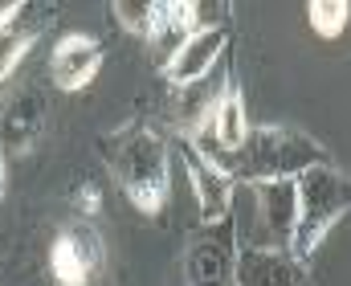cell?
Returning a JSON list of instances; mask_svg holds the SVG:
<instances>
[{"instance_id":"cell-1","label":"cell","mask_w":351,"mask_h":286,"mask_svg":"<svg viewBox=\"0 0 351 286\" xmlns=\"http://www.w3.org/2000/svg\"><path fill=\"white\" fill-rule=\"evenodd\" d=\"M98 156L131 208H139L143 217H164L172 192V147L152 119L135 115L131 123L106 131L98 139Z\"/></svg>"},{"instance_id":"cell-2","label":"cell","mask_w":351,"mask_h":286,"mask_svg":"<svg viewBox=\"0 0 351 286\" xmlns=\"http://www.w3.org/2000/svg\"><path fill=\"white\" fill-rule=\"evenodd\" d=\"M213 168H221L233 184H262V180H294L306 168L331 164V152L294 127H250L241 147L213 156Z\"/></svg>"},{"instance_id":"cell-3","label":"cell","mask_w":351,"mask_h":286,"mask_svg":"<svg viewBox=\"0 0 351 286\" xmlns=\"http://www.w3.org/2000/svg\"><path fill=\"white\" fill-rule=\"evenodd\" d=\"M294 189H298V221L286 250L298 262H311L327 241V233L351 213V176L335 164H319L294 176Z\"/></svg>"},{"instance_id":"cell-4","label":"cell","mask_w":351,"mask_h":286,"mask_svg":"<svg viewBox=\"0 0 351 286\" xmlns=\"http://www.w3.org/2000/svg\"><path fill=\"white\" fill-rule=\"evenodd\" d=\"M237 213L229 221L196 225L184 241L180 266H184V286H237Z\"/></svg>"},{"instance_id":"cell-5","label":"cell","mask_w":351,"mask_h":286,"mask_svg":"<svg viewBox=\"0 0 351 286\" xmlns=\"http://www.w3.org/2000/svg\"><path fill=\"white\" fill-rule=\"evenodd\" d=\"M49 274L58 286H102L106 278V246L98 229L74 217L49 241Z\"/></svg>"},{"instance_id":"cell-6","label":"cell","mask_w":351,"mask_h":286,"mask_svg":"<svg viewBox=\"0 0 351 286\" xmlns=\"http://www.w3.org/2000/svg\"><path fill=\"white\" fill-rule=\"evenodd\" d=\"M254 196V233L245 246H262V250H286L294 221H298V189L294 180H262V184H245Z\"/></svg>"},{"instance_id":"cell-7","label":"cell","mask_w":351,"mask_h":286,"mask_svg":"<svg viewBox=\"0 0 351 286\" xmlns=\"http://www.w3.org/2000/svg\"><path fill=\"white\" fill-rule=\"evenodd\" d=\"M53 21H58V8L37 0H16L0 8V86L12 78V70L25 62V53L41 41V33Z\"/></svg>"},{"instance_id":"cell-8","label":"cell","mask_w":351,"mask_h":286,"mask_svg":"<svg viewBox=\"0 0 351 286\" xmlns=\"http://www.w3.org/2000/svg\"><path fill=\"white\" fill-rule=\"evenodd\" d=\"M49 123H53V106H49L45 91L25 86L21 95H12L0 110V147H4V156L12 160V156L33 152L45 139Z\"/></svg>"},{"instance_id":"cell-9","label":"cell","mask_w":351,"mask_h":286,"mask_svg":"<svg viewBox=\"0 0 351 286\" xmlns=\"http://www.w3.org/2000/svg\"><path fill=\"white\" fill-rule=\"evenodd\" d=\"M106 62V45L94 33H62L49 49V82L66 95L86 91Z\"/></svg>"},{"instance_id":"cell-10","label":"cell","mask_w":351,"mask_h":286,"mask_svg":"<svg viewBox=\"0 0 351 286\" xmlns=\"http://www.w3.org/2000/svg\"><path fill=\"white\" fill-rule=\"evenodd\" d=\"M176 156H180L184 176H188V184H192V192H196L200 221H204V225L229 221V217H233V200H237V184H233L221 168H213L188 139H176Z\"/></svg>"},{"instance_id":"cell-11","label":"cell","mask_w":351,"mask_h":286,"mask_svg":"<svg viewBox=\"0 0 351 286\" xmlns=\"http://www.w3.org/2000/svg\"><path fill=\"white\" fill-rule=\"evenodd\" d=\"M229 45H233V29L229 25H213V29L192 33L172 53V62L164 66V78L172 86H196V82H204L229 58Z\"/></svg>"},{"instance_id":"cell-12","label":"cell","mask_w":351,"mask_h":286,"mask_svg":"<svg viewBox=\"0 0 351 286\" xmlns=\"http://www.w3.org/2000/svg\"><path fill=\"white\" fill-rule=\"evenodd\" d=\"M237 286H319V283L311 274V262H298L290 250L241 246L237 250Z\"/></svg>"},{"instance_id":"cell-13","label":"cell","mask_w":351,"mask_h":286,"mask_svg":"<svg viewBox=\"0 0 351 286\" xmlns=\"http://www.w3.org/2000/svg\"><path fill=\"white\" fill-rule=\"evenodd\" d=\"M351 25V4L348 0H315L306 4V29L323 41H335L343 37Z\"/></svg>"},{"instance_id":"cell-14","label":"cell","mask_w":351,"mask_h":286,"mask_svg":"<svg viewBox=\"0 0 351 286\" xmlns=\"http://www.w3.org/2000/svg\"><path fill=\"white\" fill-rule=\"evenodd\" d=\"M156 8H160V0H119L114 4V21L127 29V33H135L139 41H147L152 37V29H156Z\"/></svg>"},{"instance_id":"cell-15","label":"cell","mask_w":351,"mask_h":286,"mask_svg":"<svg viewBox=\"0 0 351 286\" xmlns=\"http://www.w3.org/2000/svg\"><path fill=\"white\" fill-rule=\"evenodd\" d=\"M70 208H74L82 221H90V217L102 208V189H98L94 180H78V184L70 189Z\"/></svg>"},{"instance_id":"cell-16","label":"cell","mask_w":351,"mask_h":286,"mask_svg":"<svg viewBox=\"0 0 351 286\" xmlns=\"http://www.w3.org/2000/svg\"><path fill=\"white\" fill-rule=\"evenodd\" d=\"M4 189H8V156L0 147V200H4Z\"/></svg>"},{"instance_id":"cell-17","label":"cell","mask_w":351,"mask_h":286,"mask_svg":"<svg viewBox=\"0 0 351 286\" xmlns=\"http://www.w3.org/2000/svg\"><path fill=\"white\" fill-rule=\"evenodd\" d=\"M0 286H4V283H0Z\"/></svg>"}]
</instances>
